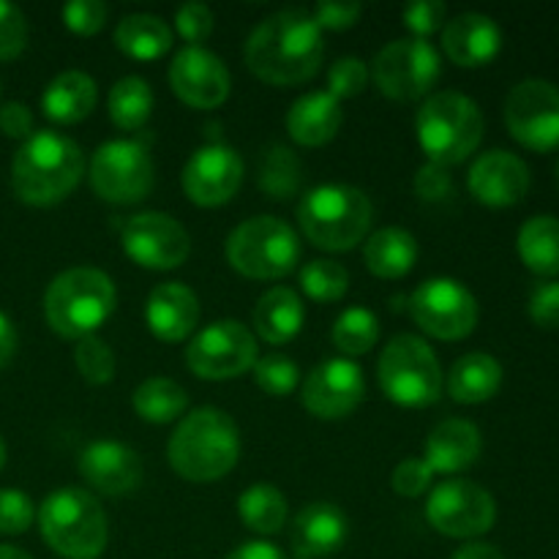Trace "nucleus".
<instances>
[{
	"mask_svg": "<svg viewBox=\"0 0 559 559\" xmlns=\"http://www.w3.org/2000/svg\"><path fill=\"white\" fill-rule=\"evenodd\" d=\"M38 530L49 549L63 559H98L109 540L102 502L82 489L52 491L38 508Z\"/></svg>",
	"mask_w": 559,
	"mask_h": 559,
	"instance_id": "nucleus-6",
	"label": "nucleus"
},
{
	"mask_svg": "<svg viewBox=\"0 0 559 559\" xmlns=\"http://www.w3.org/2000/svg\"><path fill=\"white\" fill-rule=\"evenodd\" d=\"M169 87L189 107L216 109L227 102L233 80L224 60L211 49L183 47L169 66Z\"/></svg>",
	"mask_w": 559,
	"mask_h": 559,
	"instance_id": "nucleus-19",
	"label": "nucleus"
},
{
	"mask_svg": "<svg viewBox=\"0 0 559 559\" xmlns=\"http://www.w3.org/2000/svg\"><path fill=\"white\" fill-rule=\"evenodd\" d=\"M36 522V506L20 489H0V535H22Z\"/></svg>",
	"mask_w": 559,
	"mask_h": 559,
	"instance_id": "nucleus-42",
	"label": "nucleus"
},
{
	"mask_svg": "<svg viewBox=\"0 0 559 559\" xmlns=\"http://www.w3.org/2000/svg\"><path fill=\"white\" fill-rule=\"evenodd\" d=\"M418 260V240L413 233L402 227L377 229L366 238L364 262L374 276L402 278L407 276Z\"/></svg>",
	"mask_w": 559,
	"mask_h": 559,
	"instance_id": "nucleus-30",
	"label": "nucleus"
},
{
	"mask_svg": "<svg viewBox=\"0 0 559 559\" xmlns=\"http://www.w3.org/2000/svg\"><path fill=\"white\" fill-rule=\"evenodd\" d=\"M431 478H435V473L426 467L424 459H404V462L393 469L391 484L399 497H409V500H413V497H420L429 489Z\"/></svg>",
	"mask_w": 559,
	"mask_h": 559,
	"instance_id": "nucleus-48",
	"label": "nucleus"
},
{
	"mask_svg": "<svg viewBox=\"0 0 559 559\" xmlns=\"http://www.w3.org/2000/svg\"><path fill=\"white\" fill-rule=\"evenodd\" d=\"M131 404H134V413L140 415L142 420L164 426L178 420L180 415H186L189 396H186L183 388L175 380H169V377H151V380L136 385Z\"/></svg>",
	"mask_w": 559,
	"mask_h": 559,
	"instance_id": "nucleus-33",
	"label": "nucleus"
},
{
	"mask_svg": "<svg viewBox=\"0 0 559 559\" xmlns=\"http://www.w3.org/2000/svg\"><path fill=\"white\" fill-rule=\"evenodd\" d=\"M366 396L364 369L349 358H331L314 366L300 388L304 407L314 418L338 420L358 409Z\"/></svg>",
	"mask_w": 559,
	"mask_h": 559,
	"instance_id": "nucleus-18",
	"label": "nucleus"
},
{
	"mask_svg": "<svg viewBox=\"0 0 559 559\" xmlns=\"http://www.w3.org/2000/svg\"><path fill=\"white\" fill-rule=\"evenodd\" d=\"M91 186L104 202L131 205L153 189V156L136 140H109L96 147Z\"/></svg>",
	"mask_w": 559,
	"mask_h": 559,
	"instance_id": "nucleus-11",
	"label": "nucleus"
},
{
	"mask_svg": "<svg viewBox=\"0 0 559 559\" xmlns=\"http://www.w3.org/2000/svg\"><path fill=\"white\" fill-rule=\"evenodd\" d=\"M298 224L306 240L325 251H349L366 240L374 207L366 191L347 183H322L298 202Z\"/></svg>",
	"mask_w": 559,
	"mask_h": 559,
	"instance_id": "nucleus-4",
	"label": "nucleus"
},
{
	"mask_svg": "<svg viewBox=\"0 0 559 559\" xmlns=\"http://www.w3.org/2000/svg\"><path fill=\"white\" fill-rule=\"evenodd\" d=\"M27 47V22L16 5L0 0V60L20 58Z\"/></svg>",
	"mask_w": 559,
	"mask_h": 559,
	"instance_id": "nucleus-45",
	"label": "nucleus"
},
{
	"mask_svg": "<svg viewBox=\"0 0 559 559\" xmlns=\"http://www.w3.org/2000/svg\"><path fill=\"white\" fill-rule=\"evenodd\" d=\"M451 559H506L497 546L491 544H480V540H473V544L462 546Z\"/></svg>",
	"mask_w": 559,
	"mask_h": 559,
	"instance_id": "nucleus-54",
	"label": "nucleus"
},
{
	"mask_svg": "<svg viewBox=\"0 0 559 559\" xmlns=\"http://www.w3.org/2000/svg\"><path fill=\"white\" fill-rule=\"evenodd\" d=\"M426 519L448 538H480L497 522V502L484 486L467 478L442 480L426 502Z\"/></svg>",
	"mask_w": 559,
	"mask_h": 559,
	"instance_id": "nucleus-13",
	"label": "nucleus"
},
{
	"mask_svg": "<svg viewBox=\"0 0 559 559\" xmlns=\"http://www.w3.org/2000/svg\"><path fill=\"white\" fill-rule=\"evenodd\" d=\"M246 66L267 85L293 87L309 82L325 58V38L314 16L284 9L265 16L246 41Z\"/></svg>",
	"mask_w": 559,
	"mask_h": 559,
	"instance_id": "nucleus-1",
	"label": "nucleus"
},
{
	"mask_svg": "<svg viewBox=\"0 0 559 559\" xmlns=\"http://www.w3.org/2000/svg\"><path fill=\"white\" fill-rule=\"evenodd\" d=\"M74 364L76 371L82 374V380H87L91 385H107V382H112L115 353L109 349V344L102 342L98 336H85L76 342Z\"/></svg>",
	"mask_w": 559,
	"mask_h": 559,
	"instance_id": "nucleus-39",
	"label": "nucleus"
},
{
	"mask_svg": "<svg viewBox=\"0 0 559 559\" xmlns=\"http://www.w3.org/2000/svg\"><path fill=\"white\" fill-rule=\"evenodd\" d=\"M5 467V442H3V437H0V469Z\"/></svg>",
	"mask_w": 559,
	"mask_h": 559,
	"instance_id": "nucleus-56",
	"label": "nucleus"
},
{
	"mask_svg": "<svg viewBox=\"0 0 559 559\" xmlns=\"http://www.w3.org/2000/svg\"><path fill=\"white\" fill-rule=\"evenodd\" d=\"M0 131L11 140H27L33 136V112L22 102H5L0 107Z\"/></svg>",
	"mask_w": 559,
	"mask_h": 559,
	"instance_id": "nucleus-51",
	"label": "nucleus"
},
{
	"mask_svg": "<svg viewBox=\"0 0 559 559\" xmlns=\"http://www.w3.org/2000/svg\"><path fill=\"white\" fill-rule=\"evenodd\" d=\"M85 175L80 145L52 129L33 131L11 162V186L25 205L49 207L63 202Z\"/></svg>",
	"mask_w": 559,
	"mask_h": 559,
	"instance_id": "nucleus-2",
	"label": "nucleus"
},
{
	"mask_svg": "<svg viewBox=\"0 0 559 559\" xmlns=\"http://www.w3.org/2000/svg\"><path fill=\"white\" fill-rule=\"evenodd\" d=\"M0 559H33L27 551L16 549V546H0Z\"/></svg>",
	"mask_w": 559,
	"mask_h": 559,
	"instance_id": "nucleus-55",
	"label": "nucleus"
},
{
	"mask_svg": "<svg viewBox=\"0 0 559 559\" xmlns=\"http://www.w3.org/2000/svg\"><path fill=\"white\" fill-rule=\"evenodd\" d=\"M445 14L448 9L440 0H418V3L404 5L402 20L407 31L413 33V38H426L440 31V27H445Z\"/></svg>",
	"mask_w": 559,
	"mask_h": 559,
	"instance_id": "nucleus-47",
	"label": "nucleus"
},
{
	"mask_svg": "<svg viewBox=\"0 0 559 559\" xmlns=\"http://www.w3.org/2000/svg\"><path fill=\"white\" fill-rule=\"evenodd\" d=\"M484 112L459 91L431 93L418 109L415 131L429 162L453 167L467 162L484 140Z\"/></svg>",
	"mask_w": 559,
	"mask_h": 559,
	"instance_id": "nucleus-7",
	"label": "nucleus"
},
{
	"mask_svg": "<svg viewBox=\"0 0 559 559\" xmlns=\"http://www.w3.org/2000/svg\"><path fill=\"white\" fill-rule=\"evenodd\" d=\"M238 516L251 533L276 535L287 522V497L267 484H254L240 495Z\"/></svg>",
	"mask_w": 559,
	"mask_h": 559,
	"instance_id": "nucleus-34",
	"label": "nucleus"
},
{
	"mask_svg": "<svg viewBox=\"0 0 559 559\" xmlns=\"http://www.w3.org/2000/svg\"><path fill=\"white\" fill-rule=\"evenodd\" d=\"M442 49L462 69H480L502 49V31L491 16L467 11L442 27Z\"/></svg>",
	"mask_w": 559,
	"mask_h": 559,
	"instance_id": "nucleus-22",
	"label": "nucleus"
},
{
	"mask_svg": "<svg viewBox=\"0 0 559 559\" xmlns=\"http://www.w3.org/2000/svg\"><path fill=\"white\" fill-rule=\"evenodd\" d=\"M257 364V338L243 322L218 320L202 328L186 349V366L200 380H233Z\"/></svg>",
	"mask_w": 559,
	"mask_h": 559,
	"instance_id": "nucleus-14",
	"label": "nucleus"
},
{
	"mask_svg": "<svg viewBox=\"0 0 559 559\" xmlns=\"http://www.w3.org/2000/svg\"><path fill=\"white\" fill-rule=\"evenodd\" d=\"M480 451H484V440H480L478 426L462 418H451L429 431L420 459L435 475H453L473 467Z\"/></svg>",
	"mask_w": 559,
	"mask_h": 559,
	"instance_id": "nucleus-25",
	"label": "nucleus"
},
{
	"mask_svg": "<svg viewBox=\"0 0 559 559\" xmlns=\"http://www.w3.org/2000/svg\"><path fill=\"white\" fill-rule=\"evenodd\" d=\"M409 314L429 336L459 342L478 325V300L456 278H429L409 298Z\"/></svg>",
	"mask_w": 559,
	"mask_h": 559,
	"instance_id": "nucleus-12",
	"label": "nucleus"
},
{
	"mask_svg": "<svg viewBox=\"0 0 559 559\" xmlns=\"http://www.w3.org/2000/svg\"><path fill=\"white\" fill-rule=\"evenodd\" d=\"M377 338H380V320L369 309L353 306L333 322V344L344 355H366L369 349H374Z\"/></svg>",
	"mask_w": 559,
	"mask_h": 559,
	"instance_id": "nucleus-37",
	"label": "nucleus"
},
{
	"mask_svg": "<svg viewBox=\"0 0 559 559\" xmlns=\"http://www.w3.org/2000/svg\"><path fill=\"white\" fill-rule=\"evenodd\" d=\"M227 559H287V555L271 540H249V544H240Z\"/></svg>",
	"mask_w": 559,
	"mask_h": 559,
	"instance_id": "nucleus-52",
	"label": "nucleus"
},
{
	"mask_svg": "<svg viewBox=\"0 0 559 559\" xmlns=\"http://www.w3.org/2000/svg\"><path fill=\"white\" fill-rule=\"evenodd\" d=\"M109 9L102 0H71L63 5V22L76 36H96L107 25Z\"/></svg>",
	"mask_w": 559,
	"mask_h": 559,
	"instance_id": "nucleus-44",
	"label": "nucleus"
},
{
	"mask_svg": "<svg viewBox=\"0 0 559 559\" xmlns=\"http://www.w3.org/2000/svg\"><path fill=\"white\" fill-rule=\"evenodd\" d=\"M448 393L459 404H484L502 388V364L489 353H467L448 371Z\"/></svg>",
	"mask_w": 559,
	"mask_h": 559,
	"instance_id": "nucleus-29",
	"label": "nucleus"
},
{
	"mask_svg": "<svg viewBox=\"0 0 559 559\" xmlns=\"http://www.w3.org/2000/svg\"><path fill=\"white\" fill-rule=\"evenodd\" d=\"M227 262L240 276L276 282L298 267L300 238L276 216L246 218L229 233Z\"/></svg>",
	"mask_w": 559,
	"mask_h": 559,
	"instance_id": "nucleus-8",
	"label": "nucleus"
},
{
	"mask_svg": "<svg viewBox=\"0 0 559 559\" xmlns=\"http://www.w3.org/2000/svg\"><path fill=\"white\" fill-rule=\"evenodd\" d=\"M213 25H216V16H213L211 5L200 3V0L183 3L175 14V27L189 47H200L213 33Z\"/></svg>",
	"mask_w": 559,
	"mask_h": 559,
	"instance_id": "nucleus-43",
	"label": "nucleus"
},
{
	"mask_svg": "<svg viewBox=\"0 0 559 559\" xmlns=\"http://www.w3.org/2000/svg\"><path fill=\"white\" fill-rule=\"evenodd\" d=\"M557 180H559V164H557Z\"/></svg>",
	"mask_w": 559,
	"mask_h": 559,
	"instance_id": "nucleus-57",
	"label": "nucleus"
},
{
	"mask_svg": "<svg viewBox=\"0 0 559 559\" xmlns=\"http://www.w3.org/2000/svg\"><path fill=\"white\" fill-rule=\"evenodd\" d=\"M415 194L424 202H445L453 194V178L448 167L426 162L415 175Z\"/></svg>",
	"mask_w": 559,
	"mask_h": 559,
	"instance_id": "nucleus-49",
	"label": "nucleus"
},
{
	"mask_svg": "<svg viewBox=\"0 0 559 559\" xmlns=\"http://www.w3.org/2000/svg\"><path fill=\"white\" fill-rule=\"evenodd\" d=\"M516 249L533 273L546 278L559 276V218L533 216L524 222L519 229Z\"/></svg>",
	"mask_w": 559,
	"mask_h": 559,
	"instance_id": "nucleus-32",
	"label": "nucleus"
},
{
	"mask_svg": "<svg viewBox=\"0 0 559 559\" xmlns=\"http://www.w3.org/2000/svg\"><path fill=\"white\" fill-rule=\"evenodd\" d=\"M342 120V102L328 91H317L295 98L287 112V131L298 145L320 147L338 134Z\"/></svg>",
	"mask_w": 559,
	"mask_h": 559,
	"instance_id": "nucleus-26",
	"label": "nucleus"
},
{
	"mask_svg": "<svg viewBox=\"0 0 559 559\" xmlns=\"http://www.w3.org/2000/svg\"><path fill=\"white\" fill-rule=\"evenodd\" d=\"M145 322L162 342H186L200 322V300L194 289L180 282L158 284L145 300Z\"/></svg>",
	"mask_w": 559,
	"mask_h": 559,
	"instance_id": "nucleus-23",
	"label": "nucleus"
},
{
	"mask_svg": "<svg viewBox=\"0 0 559 559\" xmlns=\"http://www.w3.org/2000/svg\"><path fill=\"white\" fill-rule=\"evenodd\" d=\"M98 87L85 71H60L47 85L41 96V109L49 120L60 126H71L85 120L96 109Z\"/></svg>",
	"mask_w": 559,
	"mask_h": 559,
	"instance_id": "nucleus-27",
	"label": "nucleus"
},
{
	"mask_svg": "<svg viewBox=\"0 0 559 559\" xmlns=\"http://www.w3.org/2000/svg\"><path fill=\"white\" fill-rule=\"evenodd\" d=\"M349 533L347 516L333 502H311L293 522V551L298 559H322L336 555Z\"/></svg>",
	"mask_w": 559,
	"mask_h": 559,
	"instance_id": "nucleus-24",
	"label": "nucleus"
},
{
	"mask_svg": "<svg viewBox=\"0 0 559 559\" xmlns=\"http://www.w3.org/2000/svg\"><path fill=\"white\" fill-rule=\"evenodd\" d=\"M16 353V331H14V322L0 311V369L11 364Z\"/></svg>",
	"mask_w": 559,
	"mask_h": 559,
	"instance_id": "nucleus-53",
	"label": "nucleus"
},
{
	"mask_svg": "<svg viewBox=\"0 0 559 559\" xmlns=\"http://www.w3.org/2000/svg\"><path fill=\"white\" fill-rule=\"evenodd\" d=\"M254 382L267 396H289L298 388V364L282 353H271L254 364Z\"/></svg>",
	"mask_w": 559,
	"mask_h": 559,
	"instance_id": "nucleus-40",
	"label": "nucleus"
},
{
	"mask_svg": "<svg viewBox=\"0 0 559 559\" xmlns=\"http://www.w3.org/2000/svg\"><path fill=\"white\" fill-rule=\"evenodd\" d=\"M109 118L118 129L123 131H136L151 120L153 112V91L142 76L131 74L123 76L112 85L107 98Z\"/></svg>",
	"mask_w": 559,
	"mask_h": 559,
	"instance_id": "nucleus-35",
	"label": "nucleus"
},
{
	"mask_svg": "<svg viewBox=\"0 0 559 559\" xmlns=\"http://www.w3.org/2000/svg\"><path fill=\"white\" fill-rule=\"evenodd\" d=\"M467 186L489 207H511L527 197L530 167L511 151H489L469 167Z\"/></svg>",
	"mask_w": 559,
	"mask_h": 559,
	"instance_id": "nucleus-21",
	"label": "nucleus"
},
{
	"mask_svg": "<svg viewBox=\"0 0 559 559\" xmlns=\"http://www.w3.org/2000/svg\"><path fill=\"white\" fill-rule=\"evenodd\" d=\"M530 320L538 328H559V278H546V282H538L530 293L527 300Z\"/></svg>",
	"mask_w": 559,
	"mask_h": 559,
	"instance_id": "nucleus-46",
	"label": "nucleus"
},
{
	"mask_svg": "<svg viewBox=\"0 0 559 559\" xmlns=\"http://www.w3.org/2000/svg\"><path fill=\"white\" fill-rule=\"evenodd\" d=\"M183 191L194 205L216 207L233 200L243 180V158L224 142H205L186 162Z\"/></svg>",
	"mask_w": 559,
	"mask_h": 559,
	"instance_id": "nucleus-17",
	"label": "nucleus"
},
{
	"mask_svg": "<svg viewBox=\"0 0 559 559\" xmlns=\"http://www.w3.org/2000/svg\"><path fill=\"white\" fill-rule=\"evenodd\" d=\"M360 14H364L360 3H338V0H322L311 11L320 31H347L360 20Z\"/></svg>",
	"mask_w": 559,
	"mask_h": 559,
	"instance_id": "nucleus-50",
	"label": "nucleus"
},
{
	"mask_svg": "<svg viewBox=\"0 0 559 559\" xmlns=\"http://www.w3.org/2000/svg\"><path fill=\"white\" fill-rule=\"evenodd\" d=\"M120 246L131 262L147 271H173L191 254V238L183 224L156 211L131 216L120 233Z\"/></svg>",
	"mask_w": 559,
	"mask_h": 559,
	"instance_id": "nucleus-16",
	"label": "nucleus"
},
{
	"mask_svg": "<svg viewBox=\"0 0 559 559\" xmlns=\"http://www.w3.org/2000/svg\"><path fill=\"white\" fill-rule=\"evenodd\" d=\"M442 74V58L429 38H396L377 52L371 76L382 96L393 102H418L429 96Z\"/></svg>",
	"mask_w": 559,
	"mask_h": 559,
	"instance_id": "nucleus-10",
	"label": "nucleus"
},
{
	"mask_svg": "<svg viewBox=\"0 0 559 559\" xmlns=\"http://www.w3.org/2000/svg\"><path fill=\"white\" fill-rule=\"evenodd\" d=\"M240 456L238 424L218 407H197L167 442V462L191 484H213L229 475Z\"/></svg>",
	"mask_w": 559,
	"mask_h": 559,
	"instance_id": "nucleus-3",
	"label": "nucleus"
},
{
	"mask_svg": "<svg viewBox=\"0 0 559 559\" xmlns=\"http://www.w3.org/2000/svg\"><path fill=\"white\" fill-rule=\"evenodd\" d=\"M380 388L399 407H429L442 393V369L435 349L413 333H399L377 364Z\"/></svg>",
	"mask_w": 559,
	"mask_h": 559,
	"instance_id": "nucleus-9",
	"label": "nucleus"
},
{
	"mask_svg": "<svg viewBox=\"0 0 559 559\" xmlns=\"http://www.w3.org/2000/svg\"><path fill=\"white\" fill-rule=\"evenodd\" d=\"M112 278L98 267H69L52 278L44 295V314L60 338L80 342L96 336L98 328L115 311Z\"/></svg>",
	"mask_w": 559,
	"mask_h": 559,
	"instance_id": "nucleus-5",
	"label": "nucleus"
},
{
	"mask_svg": "<svg viewBox=\"0 0 559 559\" xmlns=\"http://www.w3.org/2000/svg\"><path fill=\"white\" fill-rule=\"evenodd\" d=\"M115 44L134 60H156L173 47V31L156 14H129L115 27Z\"/></svg>",
	"mask_w": 559,
	"mask_h": 559,
	"instance_id": "nucleus-31",
	"label": "nucleus"
},
{
	"mask_svg": "<svg viewBox=\"0 0 559 559\" xmlns=\"http://www.w3.org/2000/svg\"><path fill=\"white\" fill-rule=\"evenodd\" d=\"M300 289L317 304H336L347 295L349 273L336 260H311L300 267Z\"/></svg>",
	"mask_w": 559,
	"mask_h": 559,
	"instance_id": "nucleus-38",
	"label": "nucleus"
},
{
	"mask_svg": "<svg viewBox=\"0 0 559 559\" xmlns=\"http://www.w3.org/2000/svg\"><path fill=\"white\" fill-rule=\"evenodd\" d=\"M82 480L98 495L120 497L142 484V459L134 448L115 440H96L80 453L76 462Z\"/></svg>",
	"mask_w": 559,
	"mask_h": 559,
	"instance_id": "nucleus-20",
	"label": "nucleus"
},
{
	"mask_svg": "<svg viewBox=\"0 0 559 559\" xmlns=\"http://www.w3.org/2000/svg\"><path fill=\"white\" fill-rule=\"evenodd\" d=\"M369 66L360 58H338L336 63L328 71V93L336 96L338 102L342 98H355L366 91L369 85Z\"/></svg>",
	"mask_w": 559,
	"mask_h": 559,
	"instance_id": "nucleus-41",
	"label": "nucleus"
},
{
	"mask_svg": "<svg viewBox=\"0 0 559 559\" xmlns=\"http://www.w3.org/2000/svg\"><path fill=\"white\" fill-rule=\"evenodd\" d=\"M304 183V164L289 147L271 145L260 162V189L271 200H287L298 194Z\"/></svg>",
	"mask_w": 559,
	"mask_h": 559,
	"instance_id": "nucleus-36",
	"label": "nucleus"
},
{
	"mask_svg": "<svg viewBox=\"0 0 559 559\" xmlns=\"http://www.w3.org/2000/svg\"><path fill=\"white\" fill-rule=\"evenodd\" d=\"M306 320L304 300L295 289L273 287L257 300L254 306V331L267 344H287L300 333Z\"/></svg>",
	"mask_w": 559,
	"mask_h": 559,
	"instance_id": "nucleus-28",
	"label": "nucleus"
},
{
	"mask_svg": "<svg viewBox=\"0 0 559 559\" xmlns=\"http://www.w3.org/2000/svg\"><path fill=\"white\" fill-rule=\"evenodd\" d=\"M506 126L527 151L559 147V87L546 80H524L508 93Z\"/></svg>",
	"mask_w": 559,
	"mask_h": 559,
	"instance_id": "nucleus-15",
	"label": "nucleus"
}]
</instances>
